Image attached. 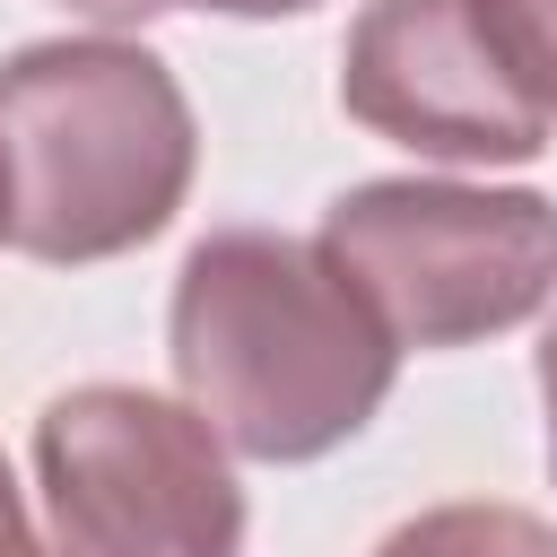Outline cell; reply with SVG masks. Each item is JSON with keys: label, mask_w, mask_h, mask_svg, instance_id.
<instances>
[{"label": "cell", "mask_w": 557, "mask_h": 557, "mask_svg": "<svg viewBox=\"0 0 557 557\" xmlns=\"http://www.w3.org/2000/svg\"><path fill=\"white\" fill-rule=\"evenodd\" d=\"M200 9H226V17H296L313 0H200Z\"/></svg>", "instance_id": "11"}, {"label": "cell", "mask_w": 557, "mask_h": 557, "mask_svg": "<svg viewBox=\"0 0 557 557\" xmlns=\"http://www.w3.org/2000/svg\"><path fill=\"white\" fill-rule=\"evenodd\" d=\"M496 17L513 26V44L531 52V70H540V87L557 96V0H496Z\"/></svg>", "instance_id": "7"}, {"label": "cell", "mask_w": 557, "mask_h": 557, "mask_svg": "<svg viewBox=\"0 0 557 557\" xmlns=\"http://www.w3.org/2000/svg\"><path fill=\"white\" fill-rule=\"evenodd\" d=\"M540 400H548V470H557V322L540 339Z\"/></svg>", "instance_id": "10"}, {"label": "cell", "mask_w": 557, "mask_h": 557, "mask_svg": "<svg viewBox=\"0 0 557 557\" xmlns=\"http://www.w3.org/2000/svg\"><path fill=\"white\" fill-rule=\"evenodd\" d=\"M165 348L183 409L244 461H313L348 444L400 366L339 261L270 226H218L183 252Z\"/></svg>", "instance_id": "1"}, {"label": "cell", "mask_w": 557, "mask_h": 557, "mask_svg": "<svg viewBox=\"0 0 557 557\" xmlns=\"http://www.w3.org/2000/svg\"><path fill=\"white\" fill-rule=\"evenodd\" d=\"M35 487L61 557H235L244 487L183 400L78 383L35 418Z\"/></svg>", "instance_id": "4"}, {"label": "cell", "mask_w": 557, "mask_h": 557, "mask_svg": "<svg viewBox=\"0 0 557 557\" xmlns=\"http://www.w3.org/2000/svg\"><path fill=\"white\" fill-rule=\"evenodd\" d=\"M0 557H61V548H44V540H35V522H26V505H17L9 461H0Z\"/></svg>", "instance_id": "8"}, {"label": "cell", "mask_w": 557, "mask_h": 557, "mask_svg": "<svg viewBox=\"0 0 557 557\" xmlns=\"http://www.w3.org/2000/svg\"><path fill=\"white\" fill-rule=\"evenodd\" d=\"M392 348H461L557 296V200L487 183H357L313 235Z\"/></svg>", "instance_id": "3"}, {"label": "cell", "mask_w": 557, "mask_h": 557, "mask_svg": "<svg viewBox=\"0 0 557 557\" xmlns=\"http://www.w3.org/2000/svg\"><path fill=\"white\" fill-rule=\"evenodd\" d=\"M191 104L174 70L113 35H61L0 61L9 244L35 261H113L191 191Z\"/></svg>", "instance_id": "2"}, {"label": "cell", "mask_w": 557, "mask_h": 557, "mask_svg": "<svg viewBox=\"0 0 557 557\" xmlns=\"http://www.w3.org/2000/svg\"><path fill=\"white\" fill-rule=\"evenodd\" d=\"M0 244H9V157H0Z\"/></svg>", "instance_id": "12"}, {"label": "cell", "mask_w": 557, "mask_h": 557, "mask_svg": "<svg viewBox=\"0 0 557 557\" xmlns=\"http://www.w3.org/2000/svg\"><path fill=\"white\" fill-rule=\"evenodd\" d=\"M339 104L444 165H522L557 131V96L496 0H366L339 44Z\"/></svg>", "instance_id": "5"}, {"label": "cell", "mask_w": 557, "mask_h": 557, "mask_svg": "<svg viewBox=\"0 0 557 557\" xmlns=\"http://www.w3.org/2000/svg\"><path fill=\"white\" fill-rule=\"evenodd\" d=\"M61 9H78V17H96V26H139V17H165V9H183V0H61Z\"/></svg>", "instance_id": "9"}, {"label": "cell", "mask_w": 557, "mask_h": 557, "mask_svg": "<svg viewBox=\"0 0 557 557\" xmlns=\"http://www.w3.org/2000/svg\"><path fill=\"white\" fill-rule=\"evenodd\" d=\"M374 557H557V531L522 505H435L400 522Z\"/></svg>", "instance_id": "6"}]
</instances>
